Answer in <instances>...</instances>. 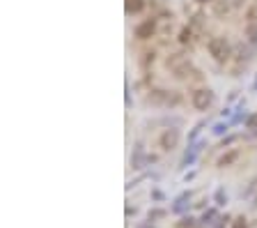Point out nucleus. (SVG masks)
<instances>
[{"instance_id":"f257e3e1","label":"nucleus","mask_w":257,"mask_h":228,"mask_svg":"<svg viewBox=\"0 0 257 228\" xmlns=\"http://www.w3.org/2000/svg\"><path fill=\"white\" fill-rule=\"evenodd\" d=\"M214 104V92L211 90H195L193 92V106L198 108V111H207V108Z\"/></svg>"},{"instance_id":"f03ea898","label":"nucleus","mask_w":257,"mask_h":228,"mask_svg":"<svg viewBox=\"0 0 257 228\" xmlns=\"http://www.w3.org/2000/svg\"><path fill=\"white\" fill-rule=\"evenodd\" d=\"M209 53L216 58V60H225L227 58V42L223 37H214L209 40Z\"/></svg>"},{"instance_id":"7ed1b4c3","label":"nucleus","mask_w":257,"mask_h":228,"mask_svg":"<svg viewBox=\"0 0 257 228\" xmlns=\"http://www.w3.org/2000/svg\"><path fill=\"white\" fill-rule=\"evenodd\" d=\"M177 141H179V132L177 129H170V132H165V134L161 136V148L172 150L175 145H177Z\"/></svg>"},{"instance_id":"20e7f679","label":"nucleus","mask_w":257,"mask_h":228,"mask_svg":"<svg viewBox=\"0 0 257 228\" xmlns=\"http://www.w3.org/2000/svg\"><path fill=\"white\" fill-rule=\"evenodd\" d=\"M152 33H154V21H147V23H143V26L136 28V37H140V40L152 37Z\"/></svg>"},{"instance_id":"39448f33","label":"nucleus","mask_w":257,"mask_h":228,"mask_svg":"<svg viewBox=\"0 0 257 228\" xmlns=\"http://www.w3.org/2000/svg\"><path fill=\"white\" fill-rule=\"evenodd\" d=\"M143 9V0H126V12H140Z\"/></svg>"},{"instance_id":"423d86ee","label":"nucleus","mask_w":257,"mask_h":228,"mask_svg":"<svg viewBox=\"0 0 257 228\" xmlns=\"http://www.w3.org/2000/svg\"><path fill=\"white\" fill-rule=\"evenodd\" d=\"M234 159H237V152H230L227 157H223V159L218 161V166H230V164H232Z\"/></svg>"},{"instance_id":"0eeeda50","label":"nucleus","mask_w":257,"mask_h":228,"mask_svg":"<svg viewBox=\"0 0 257 228\" xmlns=\"http://www.w3.org/2000/svg\"><path fill=\"white\" fill-rule=\"evenodd\" d=\"M165 212L163 210H154V212H149V219H158V217H163Z\"/></svg>"},{"instance_id":"6e6552de","label":"nucleus","mask_w":257,"mask_h":228,"mask_svg":"<svg viewBox=\"0 0 257 228\" xmlns=\"http://www.w3.org/2000/svg\"><path fill=\"white\" fill-rule=\"evenodd\" d=\"M248 127H251V129H255V127H257V115H253L251 120H248Z\"/></svg>"},{"instance_id":"1a4fd4ad","label":"nucleus","mask_w":257,"mask_h":228,"mask_svg":"<svg viewBox=\"0 0 257 228\" xmlns=\"http://www.w3.org/2000/svg\"><path fill=\"white\" fill-rule=\"evenodd\" d=\"M234 228H246V222L244 219H237V222H234Z\"/></svg>"},{"instance_id":"9d476101","label":"nucleus","mask_w":257,"mask_h":228,"mask_svg":"<svg viewBox=\"0 0 257 228\" xmlns=\"http://www.w3.org/2000/svg\"><path fill=\"white\" fill-rule=\"evenodd\" d=\"M191 40V33H188V30H184V33H182V42H188Z\"/></svg>"},{"instance_id":"9b49d317","label":"nucleus","mask_w":257,"mask_h":228,"mask_svg":"<svg viewBox=\"0 0 257 228\" xmlns=\"http://www.w3.org/2000/svg\"><path fill=\"white\" fill-rule=\"evenodd\" d=\"M248 16H251V21H257V7H255V9H251V14H248Z\"/></svg>"},{"instance_id":"f8f14e48","label":"nucleus","mask_w":257,"mask_h":228,"mask_svg":"<svg viewBox=\"0 0 257 228\" xmlns=\"http://www.w3.org/2000/svg\"><path fill=\"white\" fill-rule=\"evenodd\" d=\"M140 228H152V226H140Z\"/></svg>"}]
</instances>
